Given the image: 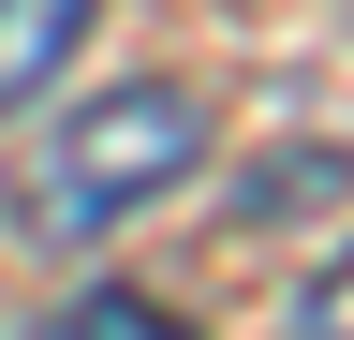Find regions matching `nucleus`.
<instances>
[{
  "label": "nucleus",
  "instance_id": "nucleus-3",
  "mask_svg": "<svg viewBox=\"0 0 354 340\" xmlns=\"http://www.w3.org/2000/svg\"><path fill=\"white\" fill-rule=\"evenodd\" d=\"M44 340H192V325H177V311H148V296H74Z\"/></svg>",
  "mask_w": 354,
  "mask_h": 340
},
{
  "label": "nucleus",
  "instance_id": "nucleus-4",
  "mask_svg": "<svg viewBox=\"0 0 354 340\" xmlns=\"http://www.w3.org/2000/svg\"><path fill=\"white\" fill-rule=\"evenodd\" d=\"M310 340H354V251H339L325 281H310Z\"/></svg>",
  "mask_w": 354,
  "mask_h": 340
},
{
  "label": "nucleus",
  "instance_id": "nucleus-2",
  "mask_svg": "<svg viewBox=\"0 0 354 340\" xmlns=\"http://www.w3.org/2000/svg\"><path fill=\"white\" fill-rule=\"evenodd\" d=\"M88 15H104V0H0V118L59 89V60L88 45Z\"/></svg>",
  "mask_w": 354,
  "mask_h": 340
},
{
  "label": "nucleus",
  "instance_id": "nucleus-1",
  "mask_svg": "<svg viewBox=\"0 0 354 340\" xmlns=\"http://www.w3.org/2000/svg\"><path fill=\"white\" fill-rule=\"evenodd\" d=\"M207 163V89L177 74H133V89H88L30 163V237H104L133 207H162L177 178Z\"/></svg>",
  "mask_w": 354,
  "mask_h": 340
}]
</instances>
